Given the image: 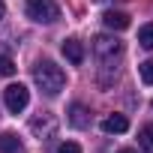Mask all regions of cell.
I'll return each mask as SVG.
<instances>
[{"instance_id": "cell-1", "label": "cell", "mask_w": 153, "mask_h": 153, "mask_svg": "<svg viewBox=\"0 0 153 153\" xmlns=\"http://www.w3.org/2000/svg\"><path fill=\"white\" fill-rule=\"evenodd\" d=\"M93 51H96V57H99V63H102V69H99V84L108 87L111 78L117 75V60H120V54H123V42H120L117 36L99 33V36L93 39Z\"/></svg>"}, {"instance_id": "cell-2", "label": "cell", "mask_w": 153, "mask_h": 153, "mask_svg": "<svg viewBox=\"0 0 153 153\" xmlns=\"http://www.w3.org/2000/svg\"><path fill=\"white\" fill-rule=\"evenodd\" d=\"M33 81L39 84V90L45 96H57L63 90V84H66V72L51 60H39L36 69H33Z\"/></svg>"}, {"instance_id": "cell-3", "label": "cell", "mask_w": 153, "mask_h": 153, "mask_svg": "<svg viewBox=\"0 0 153 153\" xmlns=\"http://www.w3.org/2000/svg\"><path fill=\"white\" fill-rule=\"evenodd\" d=\"M24 12L27 18L39 21V24H54L60 18V6H57V0H27L24 3Z\"/></svg>"}, {"instance_id": "cell-4", "label": "cell", "mask_w": 153, "mask_h": 153, "mask_svg": "<svg viewBox=\"0 0 153 153\" xmlns=\"http://www.w3.org/2000/svg\"><path fill=\"white\" fill-rule=\"evenodd\" d=\"M3 102H6V111L9 114H21L27 108V102H30V90L24 84H9L3 90Z\"/></svg>"}, {"instance_id": "cell-5", "label": "cell", "mask_w": 153, "mask_h": 153, "mask_svg": "<svg viewBox=\"0 0 153 153\" xmlns=\"http://www.w3.org/2000/svg\"><path fill=\"white\" fill-rule=\"evenodd\" d=\"M30 132H33L36 138H51V135L57 132V120H54V114H36V117L30 120Z\"/></svg>"}, {"instance_id": "cell-6", "label": "cell", "mask_w": 153, "mask_h": 153, "mask_svg": "<svg viewBox=\"0 0 153 153\" xmlns=\"http://www.w3.org/2000/svg\"><path fill=\"white\" fill-rule=\"evenodd\" d=\"M69 123H72L75 129H87V126H90V111H87V105L72 102V105H69Z\"/></svg>"}, {"instance_id": "cell-7", "label": "cell", "mask_w": 153, "mask_h": 153, "mask_svg": "<svg viewBox=\"0 0 153 153\" xmlns=\"http://www.w3.org/2000/svg\"><path fill=\"white\" fill-rule=\"evenodd\" d=\"M126 129H129L126 114H108V117L102 120V132H108V135H120V132H126Z\"/></svg>"}, {"instance_id": "cell-8", "label": "cell", "mask_w": 153, "mask_h": 153, "mask_svg": "<svg viewBox=\"0 0 153 153\" xmlns=\"http://www.w3.org/2000/svg\"><path fill=\"white\" fill-rule=\"evenodd\" d=\"M63 57H66L69 63H75V66L84 63V45H81L78 39H66V42H63Z\"/></svg>"}, {"instance_id": "cell-9", "label": "cell", "mask_w": 153, "mask_h": 153, "mask_svg": "<svg viewBox=\"0 0 153 153\" xmlns=\"http://www.w3.org/2000/svg\"><path fill=\"white\" fill-rule=\"evenodd\" d=\"M102 21H105V27H108V30H126V27H129V15L114 12V9H108V12L102 15Z\"/></svg>"}, {"instance_id": "cell-10", "label": "cell", "mask_w": 153, "mask_h": 153, "mask_svg": "<svg viewBox=\"0 0 153 153\" xmlns=\"http://www.w3.org/2000/svg\"><path fill=\"white\" fill-rule=\"evenodd\" d=\"M21 150V138L15 132H3L0 135V153H18Z\"/></svg>"}, {"instance_id": "cell-11", "label": "cell", "mask_w": 153, "mask_h": 153, "mask_svg": "<svg viewBox=\"0 0 153 153\" xmlns=\"http://www.w3.org/2000/svg\"><path fill=\"white\" fill-rule=\"evenodd\" d=\"M138 144H141L147 153H153V123H147V126L138 129Z\"/></svg>"}, {"instance_id": "cell-12", "label": "cell", "mask_w": 153, "mask_h": 153, "mask_svg": "<svg viewBox=\"0 0 153 153\" xmlns=\"http://www.w3.org/2000/svg\"><path fill=\"white\" fill-rule=\"evenodd\" d=\"M9 75H15V60L9 54H0V78H9Z\"/></svg>"}, {"instance_id": "cell-13", "label": "cell", "mask_w": 153, "mask_h": 153, "mask_svg": "<svg viewBox=\"0 0 153 153\" xmlns=\"http://www.w3.org/2000/svg\"><path fill=\"white\" fill-rule=\"evenodd\" d=\"M138 42H141L147 51H153V24H144V27L138 30Z\"/></svg>"}, {"instance_id": "cell-14", "label": "cell", "mask_w": 153, "mask_h": 153, "mask_svg": "<svg viewBox=\"0 0 153 153\" xmlns=\"http://www.w3.org/2000/svg\"><path fill=\"white\" fill-rule=\"evenodd\" d=\"M138 72H141V81H144V84H153V60L138 63Z\"/></svg>"}, {"instance_id": "cell-15", "label": "cell", "mask_w": 153, "mask_h": 153, "mask_svg": "<svg viewBox=\"0 0 153 153\" xmlns=\"http://www.w3.org/2000/svg\"><path fill=\"white\" fill-rule=\"evenodd\" d=\"M57 153H81V144H75V141H63L57 147Z\"/></svg>"}, {"instance_id": "cell-16", "label": "cell", "mask_w": 153, "mask_h": 153, "mask_svg": "<svg viewBox=\"0 0 153 153\" xmlns=\"http://www.w3.org/2000/svg\"><path fill=\"white\" fill-rule=\"evenodd\" d=\"M6 15V6H3V0H0V18H3Z\"/></svg>"}, {"instance_id": "cell-17", "label": "cell", "mask_w": 153, "mask_h": 153, "mask_svg": "<svg viewBox=\"0 0 153 153\" xmlns=\"http://www.w3.org/2000/svg\"><path fill=\"white\" fill-rule=\"evenodd\" d=\"M120 153H135V150H129V147H126V150H120Z\"/></svg>"}, {"instance_id": "cell-18", "label": "cell", "mask_w": 153, "mask_h": 153, "mask_svg": "<svg viewBox=\"0 0 153 153\" xmlns=\"http://www.w3.org/2000/svg\"><path fill=\"white\" fill-rule=\"evenodd\" d=\"M150 105H153V102H150Z\"/></svg>"}]
</instances>
